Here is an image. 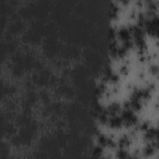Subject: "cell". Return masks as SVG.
Returning a JSON list of instances; mask_svg holds the SVG:
<instances>
[{"label": "cell", "instance_id": "6da1fadb", "mask_svg": "<svg viewBox=\"0 0 159 159\" xmlns=\"http://www.w3.org/2000/svg\"><path fill=\"white\" fill-rule=\"evenodd\" d=\"M120 117H122L123 124H125V125H133V124L137 123V116L134 114V112H133L132 109L124 108V109L122 111Z\"/></svg>", "mask_w": 159, "mask_h": 159}, {"label": "cell", "instance_id": "7a4b0ae2", "mask_svg": "<svg viewBox=\"0 0 159 159\" xmlns=\"http://www.w3.org/2000/svg\"><path fill=\"white\" fill-rule=\"evenodd\" d=\"M118 37L125 42V41H130L133 40V36H132V30H130V26L129 27H120L118 30Z\"/></svg>", "mask_w": 159, "mask_h": 159}, {"label": "cell", "instance_id": "3957f363", "mask_svg": "<svg viewBox=\"0 0 159 159\" xmlns=\"http://www.w3.org/2000/svg\"><path fill=\"white\" fill-rule=\"evenodd\" d=\"M108 124H109L112 128H119V127L123 124L122 117H120V116H118V114H116V116H109Z\"/></svg>", "mask_w": 159, "mask_h": 159}, {"label": "cell", "instance_id": "277c9868", "mask_svg": "<svg viewBox=\"0 0 159 159\" xmlns=\"http://www.w3.org/2000/svg\"><path fill=\"white\" fill-rule=\"evenodd\" d=\"M119 109H120V106H119L118 103H111V104L107 107L106 111L108 112L109 116H116V114H118Z\"/></svg>", "mask_w": 159, "mask_h": 159}, {"label": "cell", "instance_id": "5b68a950", "mask_svg": "<svg viewBox=\"0 0 159 159\" xmlns=\"http://www.w3.org/2000/svg\"><path fill=\"white\" fill-rule=\"evenodd\" d=\"M98 143H99L101 147H103V145L114 147V142H113L112 139H109L108 137H106V135H99V137H98Z\"/></svg>", "mask_w": 159, "mask_h": 159}, {"label": "cell", "instance_id": "8992f818", "mask_svg": "<svg viewBox=\"0 0 159 159\" xmlns=\"http://www.w3.org/2000/svg\"><path fill=\"white\" fill-rule=\"evenodd\" d=\"M118 144H119L120 148H125V147H128V145L130 144V138H129L128 135H123V137L119 138Z\"/></svg>", "mask_w": 159, "mask_h": 159}, {"label": "cell", "instance_id": "52a82bcc", "mask_svg": "<svg viewBox=\"0 0 159 159\" xmlns=\"http://www.w3.org/2000/svg\"><path fill=\"white\" fill-rule=\"evenodd\" d=\"M154 150H155L154 143H149V144H147V145L144 147L143 153H144V155H152V154L154 153Z\"/></svg>", "mask_w": 159, "mask_h": 159}, {"label": "cell", "instance_id": "ba28073f", "mask_svg": "<svg viewBox=\"0 0 159 159\" xmlns=\"http://www.w3.org/2000/svg\"><path fill=\"white\" fill-rule=\"evenodd\" d=\"M116 155H117L118 159H125L128 157V153H127V150H124V148H120V149L117 150Z\"/></svg>", "mask_w": 159, "mask_h": 159}, {"label": "cell", "instance_id": "9c48e42d", "mask_svg": "<svg viewBox=\"0 0 159 159\" xmlns=\"http://www.w3.org/2000/svg\"><path fill=\"white\" fill-rule=\"evenodd\" d=\"M101 154H102V148H101V145H99V147H94V148H93V155H94V158H96V159H99V158H101Z\"/></svg>", "mask_w": 159, "mask_h": 159}, {"label": "cell", "instance_id": "30bf717a", "mask_svg": "<svg viewBox=\"0 0 159 159\" xmlns=\"http://www.w3.org/2000/svg\"><path fill=\"white\" fill-rule=\"evenodd\" d=\"M154 145H155L157 148H159V133H158V135H157L155 139H154Z\"/></svg>", "mask_w": 159, "mask_h": 159}, {"label": "cell", "instance_id": "8fae6325", "mask_svg": "<svg viewBox=\"0 0 159 159\" xmlns=\"http://www.w3.org/2000/svg\"><path fill=\"white\" fill-rule=\"evenodd\" d=\"M125 159H137V158H135V157H132V155H128Z\"/></svg>", "mask_w": 159, "mask_h": 159}, {"label": "cell", "instance_id": "7c38bea8", "mask_svg": "<svg viewBox=\"0 0 159 159\" xmlns=\"http://www.w3.org/2000/svg\"><path fill=\"white\" fill-rule=\"evenodd\" d=\"M99 159H108V158H99Z\"/></svg>", "mask_w": 159, "mask_h": 159}]
</instances>
